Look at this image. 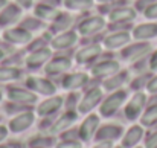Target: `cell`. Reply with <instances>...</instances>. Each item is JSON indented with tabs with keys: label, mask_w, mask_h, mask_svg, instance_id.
I'll use <instances>...</instances> for the list:
<instances>
[{
	"label": "cell",
	"mask_w": 157,
	"mask_h": 148,
	"mask_svg": "<svg viewBox=\"0 0 157 148\" xmlns=\"http://www.w3.org/2000/svg\"><path fill=\"white\" fill-rule=\"evenodd\" d=\"M78 40V35L75 32H64V34H59L58 37H55L52 40V48L53 49H67L70 46H73Z\"/></svg>",
	"instance_id": "obj_12"
},
{
	"label": "cell",
	"mask_w": 157,
	"mask_h": 148,
	"mask_svg": "<svg viewBox=\"0 0 157 148\" xmlns=\"http://www.w3.org/2000/svg\"><path fill=\"white\" fill-rule=\"evenodd\" d=\"M18 5H21L23 8H31L32 6V0H15Z\"/></svg>",
	"instance_id": "obj_38"
},
{
	"label": "cell",
	"mask_w": 157,
	"mask_h": 148,
	"mask_svg": "<svg viewBox=\"0 0 157 148\" xmlns=\"http://www.w3.org/2000/svg\"><path fill=\"white\" fill-rule=\"evenodd\" d=\"M148 50H150L148 43H137L134 46H130V48L122 50V56L127 58V60H134V58H139V56L145 55Z\"/></svg>",
	"instance_id": "obj_23"
},
{
	"label": "cell",
	"mask_w": 157,
	"mask_h": 148,
	"mask_svg": "<svg viewBox=\"0 0 157 148\" xmlns=\"http://www.w3.org/2000/svg\"><path fill=\"white\" fill-rule=\"evenodd\" d=\"M5 38L9 40V41H12V43H15V45H25V43H28L31 40V34L26 29L17 28V29L6 31L5 32Z\"/></svg>",
	"instance_id": "obj_19"
},
{
	"label": "cell",
	"mask_w": 157,
	"mask_h": 148,
	"mask_svg": "<svg viewBox=\"0 0 157 148\" xmlns=\"http://www.w3.org/2000/svg\"><path fill=\"white\" fill-rule=\"evenodd\" d=\"M104 26H105V21L102 17H92V18L84 20L79 25V34L81 35H92L95 32H99Z\"/></svg>",
	"instance_id": "obj_6"
},
{
	"label": "cell",
	"mask_w": 157,
	"mask_h": 148,
	"mask_svg": "<svg viewBox=\"0 0 157 148\" xmlns=\"http://www.w3.org/2000/svg\"><path fill=\"white\" fill-rule=\"evenodd\" d=\"M32 122H34V115L31 111H26V113L15 116L9 122V128L12 133H20V131H25L26 128H29L32 125Z\"/></svg>",
	"instance_id": "obj_4"
},
{
	"label": "cell",
	"mask_w": 157,
	"mask_h": 148,
	"mask_svg": "<svg viewBox=\"0 0 157 148\" xmlns=\"http://www.w3.org/2000/svg\"><path fill=\"white\" fill-rule=\"evenodd\" d=\"M136 17V11L131 8H119L113 12H110V21L113 23H122V21H130Z\"/></svg>",
	"instance_id": "obj_21"
},
{
	"label": "cell",
	"mask_w": 157,
	"mask_h": 148,
	"mask_svg": "<svg viewBox=\"0 0 157 148\" xmlns=\"http://www.w3.org/2000/svg\"><path fill=\"white\" fill-rule=\"evenodd\" d=\"M23 25H31V26H29L31 29H35L37 26H40V23H37V21H32V20H26Z\"/></svg>",
	"instance_id": "obj_40"
},
{
	"label": "cell",
	"mask_w": 157,
	"mask_h": 148,
	"mask_svg": "<svg viewBox=\"0 0 157 148\" xmlns=\"http://www.w3.org/2000/svg\"><path fill=\"white\" fill-rule=\"evenodd\" d=\"M20 17V9L14 5H9L6 6V9L0 14V25L5 26V25H11L14 23L17 18Z\"/></svg>",
	"instance_id": "obj_24"
},
{
	"label": "cell",
	"mask_w": 157,
	"mask_h": 148,
	"mask_svg": "<svg viewBox=\"0 0 157 148\" xmlns=\"http://www.w3.org/2000/svg\"><path fill=\"white\" fill-rule=\"evenodd\" d=\"M34 148H44V147H34Z\"/></svg>",
	"instance_id": "obj_44"
},
{
	"label": "cell",
	"mask_w": 157,
	"mask_h": 148,
	"mask_svg": "<svg viewBox=\"0 0 157 148\" xmlns=\"http://www.w3.org/2000/svg\"><path fill=\"white\" fill-rule=\"evenodd\" d=\"M35 14H37V17H41V18H44V20H55V18L61 17V14H59L55 8L48 6V5H40V6H37V8H35Z\"/></svg>",
	"instance_id": "obj_26"
},
{
	"label": "cell",
	"mask_w": 157,
	"mask_h": 148,
	"mask_svg": "<svg viewBox=\"0 0 157 148\" xmlns=\"http://www.w3.org/2000/svg\"><path fill=\"white\" fill-rule=\"evenodd\" d=\"M9 99L15 101V102H21V104H34L37 102V96L34 93H31L29 90L25 89H9Z\"/></svg>",
	"instance_id": "obj_16"
},
{
	"label": "cell",
	"mask_w": 157,
	"mask_h": 148,
	"mask_svg": "<svg viewBox=\"0 0 157 148\" xmlns=\"http://www.w3.org/2000/svg\"><path fill=\"white\" fill-rule=\"evenodd\" d=\"M6 2H8V0H0V8H2V6H5V5H6Z\"/></svg>",
	"instance_id": "obj_41"
},
{
	"label": "cell",
	"mask_w": 157,
	"mask_h": 148,
	"mask_svg": "<svg viewBox=\"0 0 157 148\" xmlns=\"http://www.w3.org/2000/svg\"><path fill=\"white\" fill-rule=\"evenodd\" d=\"M144 12H145V17H147V18L156 20V18H157V2L151 3L150 6H147Z\"/></svg>",
	"instance_id": "obj_30"
},
{
	"label": "cell",
	"mask_w": 157,
	"mask_h": 148,
	"mask_svg": "<svg viewBox=\"0 0 157 148\" xmlns=\"http://www.w3.org/2000/svg\"><path fill=\"white\" fill-rule=\"evenodd\" d=\"M130 34L128 32H116L113 35H108L104 40V46L107 49H117V48H122L125 46L128 41H130Z\"/></svg>",
	"instance_id": "obj_11"
},
{
	"label": "cell",
	"mask_w": 157,
	"mask_h": 148,
	"mask_svg": "<svg viewBox=\"0 0 157 148\" xmlns=\"http://www.w3.org/2000/svg\"><path fill=\"white\" fill-rule=\"evenodd\" d=\"M64 5L72 11H86L93 5V2L92 0H64Z\"/></svg>",
	"instance_id": "obj_28"
},
{
	"label": "cell",
	"mask_w": 157,
	"mask_h": 148,
	"mask_svg": "<svg viewBox=\"0 0 157 148\" xmlns=\"http://www.w3.org/2000/svg\"><path fill=\"white\" fill-rule=\"evenodd\" d=\"M154 2H157V0H139V2H137V8H140V9L145 11V8L150 6L151 3H154Z\"/></svg>",
	"instance_id": "obj_36"
},
{
	"label": "cell",
	"mask_w": 157,
	"mask_h": 148,
	"mask_svg": "<svg viewBox=\"0 0 157 148\" xmlns=\"http://www.w3.org/2000/svg\"><path fill=\"white\" fill-rule=\"evenodd\" d=\"M56 148H82L81 147V144L78 142V141H75V139H70V141H63V142H59Z\"/></svg>",
	"instance_id": "obj_31"
},
{
	"label": "cell",
	"mask_w": 157,
	"mask_h": 148,
	"mask_svg": "<svg viewBox=\"0 0 157 148\" xmlns=\"http://www.w3.org/2000/svg\"><path fill=\"white\" fill-rule=\"evenodd\" d=\"M121 134H122V127H119V125H105L96 133V138H98V141H114Z\"/></svg>",
	"instance_id": "obj_20"
},
{
	"label": "cell",
	"mask_w": 157,
	"mask_h": 148,
	"mask_svg": "<svg viewBox=\"0 0 157 148\" xmlns=\"http://www.w3.org/2000/svg\"><path fill=\"white\" fill-rule=\"evenodd\" d=\"M6 134H8V130H6V127H3V125H0V142L6 138Z\"/></svg>",
	"instance_id": "obj_39"
},
{
	"label": "cell",
	"mask_w": 157,
	"mask_h": 148,
	"mask_svg": "<svg viewBox=\"0 0 157 148\" xmlns=\"http://www.w3.org/2000/svg\"><path fill=\"white\" fill-rule=\"evenodd\" d=\"M52 141L49 139V138H46V139H37V141H34L32 142V145L34 147H41V145H49Z\"/></svg>",
	"instance_id": "obj_35"
},
{
	"label": "cell",
	"mask_w": 157,
	"mask_h": 148,
	"mask_svg": "<svg viewBox=\"0 0 157 148\" xmlns=\"http://www.w3.org/2000/svg\"><path fill=\"white\" fill-rule=\"evenodd\" d=\"M145 148H157V131L148 134V138L145 139Z\"/></svg>",
	"instance_id": "obj_32"
},
{
	"label": "cell",
	"mask_w": 157,
	"mask_h": 148,
	"mask_svg": "<svg viewBox=\"0 0 157 148\" xmlns=\"http://www.w3.org/2000/svg\"><path fill=\"white\" fill-rule=\"evenodd\" d=\"M144 138V128L140 125H133L122 139V148H133L136 147L140 139Z\"/></svg>",
	"instance_id": "obj_8"
},
{
	"label": "cell",
	"mask_w": 157,
	"mask_h": 148,
	"mask_svg": "<svg viewBox=\"0 0 157 148\" xmlns=\"http://www.w3.org/2000/svg\"><path fill=\"white\" fill-rule=\"evenodd\" d=\"M0 148H8V147H0Z\"/></svg>",
	"instance_id": "obj_45"
},
{
	"label": "cell",
	"mask_w": 157,
	"mask_h": 148,
	"mask_svg": "<svg viewBox=\"0 0 157 148\" xmlns=\"http://www.w3.org/2000/svg\"><path fill=\"white\" fill-rule=\"evenodd\" d=\"M101 98H102L101 89L95 87V89L89 90V92L86 93V96L81 99V102H79V107H78L79 113H89L90 110H93V108L99 104Z\"/></svg>",
	"instance_id": "obj_3"
},
{
	"label": "cell",
	"mask_w": 157,
	"mask_h": 148,
	"mask_svg": "<svg viewBox=\"0 0 157 148\" xmlns=\"http://www.w3.org/2000/svg\"><path fill=\"white\" fill-rule=\"evenodd\" d=\"M76 121V115L75 113H72V111H67L66 115H63L55 124H53V127L51 128V133L53 134H56V133H61V131H64L67 127H70L73 122Z\"/></svg>",
	"instance_id": "obj_22"
},
{
	"label": "cell",
	"mask_w": 157,
	"mask_h": 148,
	"mask_svg": "<svg viewBox=\"0 0 157 148\" xmlns=\"http://www.w3.org/2000/svg\"><path fill=\"white\" fill-rule=\"evenodd\" d=\"M2 56H3V52H2V50H0V58H2Z\"/></svg>",
	"instance_id": "obj_43"
},
{
	"label": "cell",
	"mask_w": 157,
	"mask_h": 148,
	"mask_svg": "<svg viewBox=\"0 0 157 148\" xmlns=\"http://www.w3.org/2000/svg\"><path fill=\"white\" fill-rule=\"evenodd\" d=\"M87 81H89V75H86V73H73V75H67L63 80V87L69 89V90H75V89H79L84 84H87Z\"/></svg>",
	"instance_id": "obj_14"
},
{
	"label": "cell",
	"mask_w": 157,
	"mask_h": 148,
	"mask_svg": "<svg viewBox=\"0 0 157 148\" xmlns=\"http://www.w3.org/2000/svg\"><path fill=\"white\" fill-rule=\"evenodd\" d=\"M150 69L157 72V50L151 55V58H150Z\"/></svg>",
	"instance_id": "obj_34"
},
{
	"label": "cell",
	"mask_w": 157,
	"mask_h": 148,
	"mask_svg": "<svg viewBox=\"0 0 157 148\" xmlns=\"http://www.w3.org/2000/svg\"><path fill=\"white\" fill-rule=\"evenodd\" d=\"M20 76V70L15 67H0V81H11Z\"/></svg>",
	"instance_id": "obj_29"
},
{
	"label": "cell",
	"mask_w": 157,
	"mask_h": 148,
	"mask_svg": "<svg viewBox=\"0 0 157 148\" xmlns=\"http://www.w3.org/2000/svg\"><path fill=\"white\" fill-rule=\"evenodd\" d=\"M117 72H119V63L116 61H102L92 69V73L95 76H111Z\"/></svg>",
	"instance_id": "obj_10"
},
{
	"label": "cell",
	"mask_w": 157,
	"mask_h": 148,
	"mask_svg": "<svg viewBox=\"0 0 157 148\" xmlns=\"http://www.w3.org/2000/svg\"><path fill=\"white\" fill-rule=\"evenodd\" d=\"M99 125V118L96 115H90L87 116V119L82 122L81 128H79V136L82 141H90L93 138V134L96 133V128Z\"/></svg>",
	"instance_id": "obj_5"
},
{
	"label": "cell",
	"mask_w": 157,
	"mask_h": 148,
	"mask_svg": "<svg viewBox=\"0 0 157 148\" xmlns=\"http://www.w3.org/2000/svg\"><path fill=\"white\" fill-rule=\"evenodd\" d=\"M127 81V72H122V73H114V75H111V78L108 80V81H105V89L107 90H111V89H117V87H121L124 83Z\"/></svg>",
	"instance_id": "obj_27"
},
{
	"label": "cell",
	"mask_w": 157,
	"mask_h": 148,
	"mask_svg": "<svg viewBox=\"0 0 157 148\" xmlns=\"http://www.w3.org/2000/svg\"><path fill=\"white\" fill-rule=\"evenodd\" d=\"M28 87L34 89L35 92L41 95H53L55 93V86L51 81L43 80V78H29L28 80Z\"/></svg>",
	"instance_id": "obj_9"
},
{
	"label": "cell",
	"mask_w": 157,
	"mask_h": 148,
	"mask_svg": "<svg viewBox=\"0 0 157 148\" xmlns=\"http://www.w3.org/2000/svg\"><path fill=\"white\" fill-rule=\"evenodd\" d=\"M98 2H104L105 3V2H113V0H98Z\"/></svg>",
	"instance_id": "obj_42"
},
{
	"label": "cell",
	"mask_w": 157,
	"mask_h": 148,
	"mask_svg": "<svg viewBox=\"0 0 157 148\" xmlns=\"http://www.w3.org/2000/svg\"><path fill=\"white\" fill-rule=\"evenodd\" d=\"M51 55H52V50L43 48V49H38V50H35V52H32V53L26 58V63H28V66H31V67H37V66L46 63V61L51 58Z\"/></svg>",
	"instance_id": "obj_18"
},
{
	"label": "cell",
	"mask_w": 157,
	"mask_h": 148,
	"mask_svg": "<svg viewBox=\"0 0 157 148\" xmlns=\"http://www.w3.org/2000/svg\"><path fill=\"white\" fill-rule=\"evenodd\" d=\"M142 127H154L157 124V104H151L140 118Z\"/></svg>",
	"instance_id": "obj_25"
},
{
	"label": "cell",
	"mask_w": 157,
	"mask_h": 148,
	"mask_svg": "<svg viewBox=\"0 0 157 148\" xmlns=\"http://www.w3.org/2000/svg\"><path fill=\"white\" fill-rule=\"evenodd\" d=\"M101 50L102 49H101L99 45H92V46H87L84 49L78 50V53L75 55V58H76V61L79 64H84V63H89V61L95 60L101 53Z\"/></svg>",
	"instance_id": "obj_15"
},
{
	"label": "cell",
	"mask_w": 157,
	"mask_h": 148,
	"mask_svg": "<svg viewBox=\"0 0 157 148\" xmlns=\"http://www.w3.org/2000/svg\"><path fill=\"white\" fill-rule=\"evenodd\" d=\"M147 90H148L150 93H157V75L147 83Z\"/></svg>",
	"instance_id": "obj_33"
},
{
	"label": "cell",
	"mask_w": 157,
	"mask_h": 148,
	"mask_svg": "<svg viewBox=\"0 0 157 148\" xmlns=\"http://www.w3.org/2000/svg\"><path fill=\"white\" fill-rule=\"evenodd\" d=\"M61 105H63V98L61 96H53V98L46 99L44 102H41L37 108V113L40 116H48V115L55 113Z\"/></svg>",
	"instance_id": "obj_13"
},
{
	"label": "cell",
	"mask_w": 157,
	"mask_h": 148,
	"mask_svg": "<svg viewBox=\"0 0 157 148\" xmlns=\"http://www.w3.org/2000/svg\"><path fill=\"white\" fill-rule=\"evenodd\" d=\"M125 98H127V93L122 92V90L111 93L104 101V104L101 107V115L102 116H111V115H114L117 111V108L122 105V102L125 101Z\"/></svg>",
	"instance_id": "obj_2"
},
{
	"label": "cell",
	"mask_w": 157,
	"mask_h": 148,
	"mask_svg": "<svg viewBox=\"0 0 157 148\" xmlns=\"http://www.w3.org/2000/svg\"><path fill=\"white\" fill-rule=\"evenodd\" d=\"M147 104V95L142 93V92H137L133 98L128 101L127 107H125V116L130 119V121H134L136 118L140 116L144 107Z\"/></svg>",
	"instance_id": "obj_1"
},
{
	"label": "cell",
	"mask_w": 157,
	"mask_h": 148,
	"mask_svg": "<svg viewBox=\"0 0 157 148\" xmlns=\"http://www.w3.org/2000/svg\"><path fill=\"white\" fill-rule=\"evenodd\" d=\"M70 66H72V63H70L69 58H55L53 61H51L46 66V73H49V75H59V73L69 70Z\"/></svg>",
	"instance_id": "obj_17"
},
{
	"label": "cell",
	"mask_w": 157,
	"mask_h": 148,
	"mask_svg": "<svg viewBox=\"0 0 157 148\" xmlns=\"http://www.w3.org/2000/svg\"><path fill=\"white\" fill-rule=\"evenodd\" d=\"M0 99H2V93H0Z\"/></svg>",
	"instance_id": "obj_46"
},
{
	"label": "cell",
	"mask_w": 157,
	"mask_h": 148,
	"mask_svg": "<svg viewBox=\"0 0 157 148\" xmlns=\"http://www.w3.org/2000/svg\"><path fill=\"white\" fill-rule=\"evenodd\" d=\"M133 37L136 40H151L157 37V25L156 23H142L139 26L134 28L133 31Z\"/></svg>",
	"instance_id": "obj_7"
},
{
	"label": "cell",
	"mask_w": 157,
	"mask_h": 148,
	"mask_svg": "<svg viewBox=\"0 0 157 148\" xmlns=\"http://www.w3.org/2000/svg\"><path fill=\"white\" fill-rule=\"evenodd\" d=\"M95 148H113V142L111 141H102L101 144H98Z\"/></svg>",
	"instance_id": "obj_37"
}]
</instances>
